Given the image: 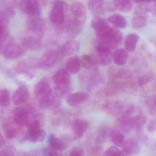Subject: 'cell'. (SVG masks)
Wrapping results in <instances>:
<instances>
[{"label": "cell", "mask_w": 156, "mask_h": 156, "mask_svg": "<svg viewBox=\"0 0 156 156\" xmlns=\"http://www.w3.org/2000/svg\"><path fill=\"white\" fill-rule=\"evenodd\" d=\"M16 150L13 146L8 145L0 152L1 156H13L16 154Z\"/></svg>", "instance_id": "74e56055"}, {"label": "cell", "mask_w": 156, "mask_h": 156, "mask_svg": "<svg viewBox=\"0 0 156 156\" xmlns=\"http://www.w3.org/2000/svg\"><path fill=\"white\" fill-rule=\"evenodd\" d=\"M80 60L81 65L85 67H96L97 65V61L93 56L88 55L84 54L81 57Z\"/></svg>", "instance_id": "836d02e7"}, {"label": "cell", "mask_w": 156, "mask_h": 156, "mask_svg": "<svg viewBox=\"0 0 156 156\" xmlns=\"http://www.w3.org/2000/svg\"><path fill=\"white\" fill-rule=\"evenodd\" d=\"M19 5L21 10L30 16H39L41 14L38 0H21Z\"/></svg>", "instance_id": "ba28073f"}, {"label": "cell", "mask_w": 156, "mask_h": 156, "mask_svg": "<svg viewBox=\"0 0 156 156\" xmlns=\"http://www.w3.org/2000/svg\"><path fill=\"white\" fill-rule=\"evenodd\" d=\"M122 156H129L139 153L140 147L138 143L133 139L125 140L122 146Z\"/></svg>", "instance_id": "2e32d148"}, {"label": "cell", "mask_w": 156, "mask_h": 156, "mask_svg": "<svg viewBox=\"0 0 156 156\" xmlns=\"http://www.w3.org/2000/svg\"><path fill=\"white\" fill-rule=\"evenodd\" d=\"M154 2V4L155 6L156 7V1H155V2Z\"/></svg>", "instance_id": "db71d44e"}, {"label": "cell", "mask_w": 156, "mask_h": 156, "mask_svg": "<svg viewBox=\"0 0 156 156\" xmlns=\"http://www.w3.org/2000/svg\"><path fill=\"white\" fill-rule=\"evenodd\" d=\"M22 44L26 48L31 50H36L41 48L42 42L40 38L36 37H27L23 39Z\"/></svg>", "instance_id": "7402d4cb"}, {"label": "cell", "mask_w": 156, "mask_h": 156, "mask_svg": "<svg viewBox=\"0 0 156 156\" xmlns=\"http://www.w3.org/2000/svg\"><path fill=\"white\" fill-rule=\"evenodd\" d=\"M139 40V36L135 33H130L127 35L125 39L126 49L129 52H133L135 49Z\"/></svg>", "instance_id": "f546056e"}, {"label": "cell", "mask_w": 156, "mask_h": 156, "mask_svg": "<svg viewBox=\"0 0 156 156\" xmlns=\"http://www.w3.org/2000/svg\"><path fill=\"white\" fill-rule=\"evenodd\" d=\"M66 13L63 10L53 6L48 16L51 23L55 25H61L65 22Z\"/></svg>", "instance_id": "d6986e66"}, {"label": "cell", "mask_w": 156, "mask_h": 156, "mask_svg": "<svg viewBox=\"0 0 156 156\" xmlns=\"http://www.w3.org/2000/svg\"><path fill=\"white\" fill-rule=\"evenodd\" d=\"M123 38L121 31L115 27H111L107 36L102 40H99L102 42L110 49H115L122 43Z\"/></svg>", "instance_id": "277c9868"}, {"label": "cell", "mask_w": 156, "mask_h": 156, "mask_svg": "<svg viewBox=\"0 0 156 156\" xmlns=\"http://www.w3.org/2000/svg\"><path fill=\"white\" fill-rule=\"evenodd\" d=\"M112 58L116 65L123 66L127 62L128 58V52L124 49H118L113 53Z\"/></svg>", "instance_id": "4316f807"}, {"label": "cell", "mask_w": 156, "mask_h": 156, "mask_svg": "<svg viewBox=\"0 0 156 156\" xmlns=\"http://www.w3.org/2000/svg\"><path fill=\"white\" fill-rule=\"evenodd\" d=\"M105 156H122V151L116 147L112 146L106 149Z\"/></svg>", "instance_id": "ab89813d"}, {"label": "cell", "mask_w": 156, "mask_h": 156, "mask_svg": "<svg viewBox=\"0 0 156 156\" xmlns=\"http://www.w3.org/2000/svg\"><path fill=\"white\" fill-rule=\"evenodd\" d=\"M34 92L35 96L39 100L52 95L51 87L47 79H43L37 82L35 87Z\"/></svg>", "instance_id": "8fae6325"}, {"label": "cell", "mask_w": 156, "mask_h": 156, "mask_svg": "<svg viewBox=\"0 0 156 156\" xmlns=\"http://www.w3.org/2000/svg\"><path fill=\"white\" fill-rule=\"evenodd\" d=\"M5 145V141L2 132L0 131V149H2Z\"/></svg>", "instance_id": "7dc6e473"}, {"label": "cell", "mask_w": 156, "mask_h": 156, "mask_svg": "<svg viewBox=\"0 0 156 156\" xmlns=\"http://www.w3.org/2000/svg\"><path fill=\"white\" fill-rule=\"evenodd\" d=\"M84 25L76 23L70 19L68 23L66 31L68 35L71 38H74L77 36L83 29Z\"/></svg>", "instance_id": "d4e9b609"}, {"label": "cell", "mask_w": 156, "mask_h": 156, "mask_svg": "<svg viewBox=\"0 0 156 156\" xmlns=\"http://www.w3.org/2000/svg\"><path fill=\"white\" fill-rule=\"evenodd\" d=\"M91 27L94 29L98 40L104 39L111 28L107 20L101 16H95L92 18L91 21Z\"/></svg>", "instance_id": "3957f363"}, {"label": "cell", "mask_w": 156, "mask_h": 156, "mask_svg": "<svg viewBox=\"0 0 156 156\" xmlns=\"http://www.w3.org/2000/svg\"><path fill=\"white\" fill-rule=\"evenodd\" d=\"M7 27L0 26V41L5 40L8 37Z\"/></svg>", "instance_id": "ee69618b"}, {"label": "cell", "mask_w": 156, "mask_h": 156, "mask_svg": "<svg viewBox=\"0 0 156 156\" xmlns=\"http://www.w3.org/2000/svg\"><path fill=\"white\" fill-rule=\"evenodd\" d=\"M9 17L4 11H0V26L7 27L9 24Z\"/></svg>", "instance_id": "b9f144b4"}, {"label": "cell", "mask_w": 156, "mask_h": 156, "mask_svg": "<svg viewBox=\"0 0 156 156\" xmlns=\"http://www.w3.org/2000/svg\"><path fill=\"white\" fill-rule=\"evenodd\" d=\"M37 117V115L34 116L32 120H29L27 126L26 140L33 143L43 142L45 138V132L40 128L41 122Z\"/></svg>", "instance_id": "7a4b0ae2"}, {"label": "cell", "mask_w": 156, "mask_h": 156, "mask_svg": "<svg viewBox=\"0 0 156 156\" xmlns=\"http://www.w3.org/2000/svg\"><path fill=\"white\" fill-rule=\"evenodd\" d=\"M48 141L50 147L57 152H61L66 148V143L58 138L54 134H50L48 136Z\"/></svg>", "instance_id": "603a6c76"}, {"label": "cell", "mask_w": 156, "mask_h": 156, "mask_svg": "<svg viewBox=\"0 0 156 156\" xmlns=\"http://www.w3.org/2000/svg\"><path fill=\"white\" fill-rule=\"evenodd\" d=\"M70 9L71 20L84 25L87 18V11L84 4L81 2H74L71 4Z\"/></svg>", "instance_id": "5b68a950"}, {"label": "cell", "mask_w": 156, "mask_h": 156, "mask_svg": "<svg viewBox=\"0 0 156 156\" xmlns=\"http://www.w3.org/2000/svg\"><path fill=\"white\" fill-rule=\"evenodd\" d=\"M80 59L77 56H73L67 61L66 68L69 73L76 74L80 71L81 67Z\"/></svg>", "instance_id": "484cf974"}, {"label": "cell", "mask_w": 156, "mask_h": 156, "mask_svg": "<svg viewBox=\"0 0 156 156\" xmlns=\"http://www.w3.org/2000/svg\"><path fill=\"white\" fill-rule=\"evenodd\" d=\"M13 74H23L29 79L33 78L34 76L31 70V67L25 61H22L18 62L14 67L12 70Z\"/></svg>", "instance_id": "ac0fdd59"}, {"label": "cell", "mask_w": 156, "mask_h": 156, "mask_svg": "<svg viewBox=\"0 0 156 156\" xmlns=\"http://www.w3.org/2000/svg\"><path fill=\"white\" fill-rule=\"evenodd\" d=\"M84 155V151L82 147H78L73 148L70 152L69 155L83 156Z\"/></svg>", "instance_id": "7bdbcfd3"}, {"label": "cell", "mask_w": 156, "mask_h": 156, "mask_svg": "<svg viewBox=\"0 0 156 156\" xmlns=\"http://www.w3.org/2000/svg\"><path fill=\"white\" fill-rule=\"evenodd\" d=\"M142 3V4L137 5L134 10V14L147 15V13L153 10V7L148 4Z\"/></svg>", "instance_id": "d590c367"}, {"label": "cell", "mask_w": 156, "mask_h": 156, "mask_svg": "<svg viewBox=\"0 0 156 156\" xmlns=\"http://www.w3.org/2000/svg\"><path fill=\"white\" fill-rule=\"evenodd\" d=\"M109 136L111 141L115 145L119 147L123 146L125 139L124 135L121 131L116 129H112L110 131Z\"/></svg>", "instance_id": "4dcf8cb0"}, {"label": "cell", "mask_w": 156, "mask_h": 156, "mask_svg": "<svg viewBox=\"0 0 156 156\" xmlns=\"http://www.w3.org/2000/svg\"><path fill=\"white\" fill-rule=\"evenodd\" d=\"M113 2L115 9L122 13H128L133 8L131 0H113Z\"/></svg>", "instance_id": "1f68e13d"}, {"label": "cell", "mask_w": 156, "mask_h": 156, "mask_svg": "<svg viewBox=\"0 0 156 156\" xmlns=\"http://www.w3.org/2000/svg\"><path fill=\"white\" fill-rule=\"evenodd\" d=\"M147 16L134 14L131 19V24L133 28L139 29L147 25Z\"/></svg>", "instance_id": "d6a6232c"}, {"label": "cell", "mask_w": 156, "mask_h": 156, "mask_svg": "<svg viewBox=\"0 0 156 156\" xmlns=\"http://www.w3.org/2000/svg\"><path fill=\"white\" fill-rule=\"evenodd\" d=\"M153 89L154 91L156 92V79L154 82V83H153Z\"/></svg>", "instance_id": "816d5d0a"}, {"label": "cell", "mask_w": 156, "mask_h": 156, "mask_svg": "<svg viewBox=\"0 0 156 156\" xmlns=\"http://www.w3.org/2000/svg\"><path fill=\"white\" fill-rule=\"evenodd\" d=\"M29 31L37 34L43 33L46 29V24L44 19L39 16H30L26 22Z\"/></svg>", "instance_id": "9c48e42d"}, {"label": "cell", "mask_w": 156, "mask_h": 156, "mask_svg": "<svg viewBox=\"0 0 156 156\" xmlns=\"http://www.w3.org/2000/svg\"><path fill=\"white\" fill-rule=\"evenodd\" d=\"M60 104V100L52 95L49 97L39 100V106L42 109H52L58 107Z\"/></svg>", "instance_id": "cb8c5ba5"}, {"label": "cell", "mask_w": 156, "mask_h": 156, "mask_svg": "<svg viewBox=\"0 0 156 156\" xmlns=\"http://www.w3.org/2000/svg\"><path fill=\"white\" fill-rule=\"evenodd\" d=\"M153 78V75L151 74H147L140 77L138 79V83L139 86H144L147 83L152 80Z\"/></svg>", "instance_id": "60d3db41"}, {"label": "cell", "mask_w": 156, "mask_h": 156, "mask_svg": "<svg viewBox=\"0 0 156 156\" xmlns=\"http://www.w3.org/2000/svg\"><path fill=\"white\" fill-rule=\"evenodd\" d=\"M11 103L10 93L6 89L0 90V107L6 108L9 107Z\"/></svg>", "instance_id": "e575fe53"}, {"label": "cell", "mask_w": 156, "mask_h": 156, "mask_svg": "<svg viewBox=\"0 0 156 156\" xmlns=\"http://www.w3.org/2000/svg\"><path fill=\"white\" fill-rule=\"evenodd\" d=\"M12 120L17 125L27 126L29 122L28 114L23 107H17L12 112Z\"/></svg>", "instance_id": "4fadbf2b"}, {"label": "cell", "mask_w": 156, "mask_h": 156, "mask_svg": "<svg viewBox=\"0 0 156 156\" xmlns=\"http://www.w3.org/2000/svg\"><path fill=\"white\" fill-rule=\"evenodd\" d=\"M6 40V39H5ZM2 40V41H0V54L3 52L4 49L5 48L6 46V45H5V40Z\"/></svg>", "instance_id": "681fc988"}, {"label": "cell", "mask_w": 156, "mask_h": 156, "mask_svg": "<svg viewBox=\"0 0 156 156\" xmlns=\"http://www.w3.org/2000/svg\"><path fill=\"white\" fill-rule=\"evenodd\" d=\"M149 103L152 105L156 107V95H153L149 98Z\"/></svg>", "instance_id": "c3c4849f"}, {"label": "cell", "mask_w": 156, "mask_h": 156, "mask_svg": "<svg viewBox=\"0 0 156 156\" xmlns=\"http://www.w3.org/2000/svg\"><path fill=\"white\" fill-rule=\"evenodd\" d=\"M135 3L141 4L143 3L149 2V0H131Z\"/></svg>", "instance_id": "f907efd6"}, {"label": "cell", "mask_w": 156, "mask_h": 156, "mask_svg": "<svg viewBox=\"0 0 156 156\" xmlns=\"http://www.w3.org/2000/svg\"><path fill=\"white\" fill-rule=\"evenodd\" d=\"M43 153L45 156L58 155L57 152L52 149L51 147H46L43 150Z\"/></svg>", "instance_id": "f6af8a7d"}, {"label": "cell", "mask_w": 156, "mask_h": 156, "mask_svg": "<svg viewBox=\"0 0 156 156\" xmlns=\"http://www.w3.org/2000/svg\"><path fill=\"white\" fill-rule=\"evenodd\" d=\"M89 124L84 120L76 119L72 125V137L74 140H78L82 137L84 132L89 128Z\"/></svg>", "instance_id": "7c38bea8"}, {"label": "cell", "mask_w": 156, "mask_h": 156, "mask_svg": "<svg viewBox=\"0 0 156 156\" xmlns=\"http://www.w3.org/2000/svg\"><path fill=\"white\" fill-rule=\"evenodd\" d=\"M20 126L17 125L14 122L7 121L4 123L3 129L4 131L5 136L8 139H13L17 137L20 129Z\"/></svg>", "instance_id": "ffe728a7"}, {"label": "cell", "mask_w": 156, "mask_h": 156, "mask_svg": "<svg viewBox=\"0 0 156 156\" xmlns=\"http://www.w3.org/2000/svg\"><path fill=\"white\" fill-rule=\"evenodd\" d=\"M118 124L123 132H129L133 128H134V117L122 115L118 120Z\"/></svg>", "instance_id": "83f0119b"}, {"label": "cell", "mask_w": 156, "mask_h": 156, "mask_svg": "<svg viewBox=\"0 0 156 156\" xmlns=\"http://www.w3.org/2000/svg\"><path fill=\"white\" fill-rule=\"evenodd\" d=\"M87 5L91 13L95 16H101L105 12L104 0H88Z\"/></svg>", "instance_id": "e0dca14e"}, {"label": "cell", "mask_w": 156, "mask_h": 156, "mask_svg": "<svg viewBox=\"0 0 156 156\" xmlns=\"http://www.w3.org/2000/svg\"><path fill=\"white\" fill-rule=\"evenodd\" d=\"M136 111V108L133 104H128L121 108V111L123 116H131Z\"/></svg>", "instance_id": "8d00e7d4"}, {"label": "cell", "mask_w": 156, "mask_h": 156, "mask_svg": "<svg viewBox=\"0 0 156 156\" xmlns=\"http://www.w3.org/2000/svg\"><path fill=\"white\" fill-rule=\"evenodd\" d=\"M89 96L84 92L72 93L68 97L67 102L71 106H76L85 102L89 99Z\"/></svg>", "instance_id": "44dd1931"}, {"label": "cell", "mask_w": 156, "mask_h": 156, "mask_svg": "<svg viewBox=\"0 0 156 156\" xmlns=\"http://www.w3.org/2000/svg\"><path fill=\"white\" fill-rule=\"evenodd\" d=\"M5 12L9 18H12L16 14V12L14 9H13L11 6H7L5 7Z\"/></svg>", "instance_id": "bcb514c9"}, {"label": "cell", "mask_w": 156, "mask_h": 156, "mask_svg": "<svg viewBox=\"0 0 156 156\" xmlns=\"http://www.w3.org/2000/svg\"><path fill=\"white\" fill-rule=\"evenodd\" d=\"M95 49L98 55V60L102 65L107 66L111 64L113 59L112 49L99 40L95 45Z\"/></svg>", "instance_id": "8992f818"}, {"label": "cell", "mask_w": 156, "mask_h": 156, "mask_svg": "<svg viewBox=\"0 0 156 156\" xmlns=\"http://www.w3.org/2000/svg\"><path fill=\"white\" fill-rule=\"evenodd\" d=\"M60 55L53 50L46 51L38 60V67L43 68H49L54 67L58 61Z\"/></svg>", "instance_id": "52a82bcc"}, {"label": "cell", "mask_w": 156, "mask_h": 156, "mask_svg": "<svg viewBox=\"0 0 156 156\" xmlns=\"http://www.w3.org/2000/svg\"><path fill=\"white\" fill-rule=\"evenodd\" d=\"M63 10L66 13L69 10V5L67 3L63 0H55L53 4V6Z\"/></svg>", "instance_id": "f35d334b"}, {"label": "cell", "mask_w": 156, "mask_h": 156, "mask_svg": "<svg viewBox=\"0 0 156 156\" xmlns=\"http://www.w3.org/2000/svg\"><path fill=\"white\" fill-rule=\"evenodd\" d=\"M70 73L67 69L58 71L53 77L56 89L60 95H66L70 91L71 87Z\"/></svg>", "instance_id": "6da1fadb"}, {"label": "cell", "mask_w": 156, "mask_h": 156, "mask_svg": "<svg viewBox=\"0 0 156 156\" xmlns=\"http://www.w3.org/2000/svg\"><path fill=\"white\" fill-rule=\"evenodd\" d=\"M107 20L115 27L118 28L123 29L127 26V21L125 17L119 14H115L110 16Z\"/></svg>", "instance_id": "f1b7e54d"}, {"label": "cell", "mask_w": 156, "mask_h": 156, "mask_svg": "<svg viewBox=\"0 0 156 156\" xmlns=\"http://www.w3.org/2000/svg\"><path fill=\"white\" fill-rule=\"evenodd\" d=\"M80 43L75 40H69L62 44L58 48V53L60 56H68L73 55L79 51Z\"/></svg>", "instance_id": "9a60e30c"}, {"label": "cell", "mask_w": 156, "mask_h": 156, "mask_svg": "<svg viewBox=\"0 0 156 156\" xmlns=\"http://www.w3.org/2000/svg\"><path fill=\"white\" fill-rule=\"evenodd\" d=\"M24 49L19 45L9 44L4 49V57L7 60H14L23 56L24 54Z\"/></svg>", "instance_id": "30bf717a"}, {"label": "cell", "mask_w": 156, "mask_h": 156, "mask_svg": "<svg viewBox=\"0 0 156 156\" xmlns=\"http://www.w3.org/2000/svg\"><path fill=\"white\" fill-rule=\"evenodd\" d=\"M30 97V93L27 87L21 85L13 93L12 100L15 105H21L27 102Z\"/></svg>", "instance_id": "5bb4252c"}, {"label": "cell", "mask_w": 156, "mask_h": 156, "mask_svg": "<svg viewBox=\"0 0 156 156\" xmlns=\"http://www.w3.org/2000/svg\"><path fill=\"white\" fill-rule=\"evenodd\" d=\"M156 1V0H149V2H155Z\"/></svg>", "instance_id": "f5cc1de1"}]
</instances>
